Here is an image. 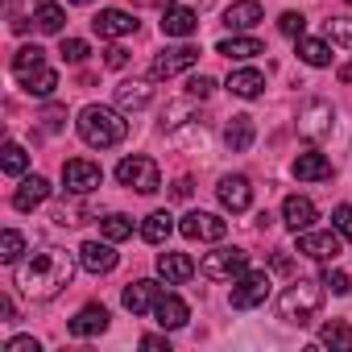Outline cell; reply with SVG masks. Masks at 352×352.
<instances>
[{"label":"cell","instance_id":"1","mask_svg":"<svg viewBox=\"0 0 352 352\" xmlns=\"http://www.w3.org/2000/svg\"><path fill=\"white\" fill-rule=\"evenodd\" d=\"M71 278H75V257L67 249H54V245H46V249H38L13 265L17 290L34 302H50L54 294H63L71 286Z\"/></svg>","mask_w":352,"mask_h":352},{"label":"cell","instance_id":"2","mask_svg":"<svg viewBox=\"0 0 352 352\" xmlns=\"http://www.w3.org/2000/svg\"><path fill=\"white\" fill-rule=\"evenodd\" d=\"M75 124H79V137L91 149H112V145H120L129 137V120L116 108H104V104H87Z\"/></svg>","mask_w":352,"mask_h":352},{"label":"cell","instance_id":"3","mask_svg":"<svg viewBox=\"0 0 352 352\" xmlns=\"http://www.w3.org/2000/svg\"><path fill=\"white\" fill-rule=\"evenodd\" d=\"M323 282H307V278H298L294 286H286L282 290V298H278V315L286 319V323H298V327H307L315 315H319V307H323Z\"/></svg>","mask_w":352,"mask_h":352},{"label":"cell","instance_id":"4","mask_svg":"<svg viewBox=\"0 0 352 352\" xmlns=\"http://www.w3.org/2000/svg\"><path fill=\"white\" fill-rule=\"evenodd\" d=\"M116 183L129 187V191H137V195H153V191L162 187V170H157L153 157L133 153V157H124V162L116 166Z\"/></svg>","mask_w":352,"mask_h":352},{"label":"cell","instance_id":"5","mask_svg":"<svg viewBox=\"0 0 352 352\" xmlns=\"http://www.w3.org/2000/svg\"><path fill=\"white\" fill-rule=\"evenodd\" d=\"M199 274L212 278V282H236L241 274H249V253H245V249H228V245H220V249L204 253Z\"/></svg>","mask_w":352,"mask_h":352},{"label":"cell","instance_id":"6","mask_svg":"<svg viewBox=\"0 0 352 352\" xmlns=\"http://www.w3.org/2000/svg\"><path fill=\"white\" fill-rule=\"evenodd\" d=\"M100 183H104V170L96 162H87V157L63 162V187L71 195H91V191H100Z\"/></svg>","mask_w":352,"mask_h":352},{"label":"cell","instance_id":"7","mask_svg":"<svg viewBox=\"0 0 352 352\" xmlns=\"http://www.w3.org/2000/svg\"><path fill=\"white\" fill-rule=\"evenodd\" d=\"M331 120H336V108H331L327 100H307V104L298 108V133H302L307 141L331 137Z\"/></svg>","mask_w":352,"mask_h":352},{"label":"cell","instance_id":"8","mask_svg":"<svg viewBox=\"0 0 352 352\" xmlns=\"http://www.w3.org/2000/svg\"><path fill=\"white\" fill-rule=\"evenodd\" d=\"M199 63V50L195 46H170V50H162L153 63H149V79L157 83V79H174V75H183V71H191Z\"/></svg>","mask_w":352,"mask_h":352},{"label":"cell","instance_id":"9","mask_svg":"<svg viewBox=\"0 0 352 352\" xmlns=\"http://www.w3.org/2000/svg\"><path fill=\"white\" fill-rule=\"evenodd\" d=\"M265 298H270V274H241L236 286H232V294H228L232 311H253Z\"/></svg>","mask_w":352,"mask_h":352},{"label":"cell","instance_id":"10","mask_svg":"<svg viewBox=\"0 0 352 352\" xmlns=\"http://www.w3.org/2000/svg\"><path fill=\"white\" fill-rule=\"evenodd\" d=\"M179 232L187 241H224L228 236V220H220L212 212H187L183 224H179Z\"/></svg>","mask_w":352,"mask_h":352},{"label":"cell","instance_id":"11","mask_svg":"<svg viewBox=\"0 0 352 352\" xmlns=\"http://www.w3.org/2000/svg\"><path fill=\"white\" fill-rule=\"evenodd\" d=\"M298 236V253L302 257H311V261H336L340 257V232H294Z\"/></svg>","mask_w":352,"mask_h":352},{"label":"cell","instance_id":"12","mask_svg":"<svg viewBox=\"0 0 352 352\" xmlns=\"http://www.w3.org/2000/svg\"><path fill=\"white\" fill-rule=\"evenodd\" d=\"M116 261H120V257H116V249H112L108 236H104V241H83V245H79V265H83L87 274H96V278H100V274H112Z\"/></svg>","mask_w":352,"mask_h":352},{"label":"cell","instance_id":"13","mask_svg":"<svg viewBox=\"0 0 352 352\" xmlns=\"http://www.w3.org/2000/svg\"><path fill=\"white\" fill-rule=\"evenodd\" d=\"M216 195H220V204H224L232 216H241V212H249V204H253V183L245 179V174H224L220 187H216Z\"/></svg>","mask_w":352,"mask_h":352},{"label":"cell","instance_id":"14","mask_svg":"<svg viewBox=\"0 0 352 352\" xmlns=\"http://www.w3.org/2000/svg\"><path fill=\"white\" fill-rule=\"evenodd\" d=\"M91 30H96L100 38H129V34H137V21H133V13H124V9H100V13L91 17Z\"/></svg>","mask_w":352,"mask_h":352},{"label":"cell","instance_id":"15","mask_svg":"<svg viewBox=\"0 0 352 352\" xmlns=\"http://www.w3.org/2000/svg\"><path fill=\"white\" fill-rule=\"evenodd\" d=\"M153 319H157V327H162V331H179V327H187L191 307H187L179 294H162V298H157V307H153Z\"/></svg>","mask_w":352,"mask_h":352},{"label":"cell","instance_id":"16","mask_svg":"<svg viewBox=\"0 0 352 352\" xmlns=\"http://www.w3.org/2000/svg\"><path fill=\"white\" fill-rule=\"evenodd\" d=\"M199 30V13L187 9V5H166L162 13V34L166 38H191Z\"/></svg>","mask_w":352,"mask_h":352},{"label":"cell","instance_id":"17","mask_svg":"<svg viewBox=\"0 0 352 352\" xmlns=\"http://www.w3.org/2000/svg\"><path fill=\"white\" fill-rule=\"evenodd\" d=\"M162 294H166V290H162L157 282L141 278V282H133V286L124 290V311H133V315H153V307H157Z\"/></svg>","mask_w":352,"mask_h":352},{"label":"cell","instance_id":"18","mask_svg":"<svg viewBox=\"0 0 352 352\" xmlns=\"http://www.w3.org/2000/svg\"><path fill=\"white\" fill-rule=\"evenodd\" d=\"M157 274L166 278V286H183V282H191L195 278V261L187 257V253H157Z\"/></svg>","mask_w":352,"mask_h":352},{"label":"cell","instance_id":"19","mask_svg":"<svg viewBox=\"0 0 352 352\" xmlns=\"http://www.w3.org/2000/svg\"><path fill=\"white\" fill-rule=\"evenodd\" d=\"M261 21H265V9L257 5V0H236V5L224 9V25H228L232 34H245V30H253V25H261Z\"/></svg>","mask_w":352,"mask_h":352},{"label":"cell","instance_id":"20","mask_svg":"<svg viewBox=\"0 0 352 352\" xmlns=\"http://www.w3.org/2000/svg\"><path fill=\"white\" fill-rule=\"evenodd\" d=\"M149 100H153L149 79H124V83H116V108L120 112H141Z\"/></svg>","mask_w":352,"mask_h":352},{"label":"cell","instance_id":"21","mask_svg":"<svg viewBox=\"0 0 352 352\" xmlns=\"http://www.w3.org/2000/svg\"><path fill=\"white\" fill-rule=\"evenodd\" d=\"M282 224H286L290 232H307V228L315 224V204H311L307 195H286V204H282Z\"/></svg>","mask_w":352,"mask_h":352},{"label":"cell","instance_id":"22","mask_svg":"<svg viewBox=\"0 0 352 352\" xmlns=\"http://www.w3.org/2000/svg\"><path fill=\"white\" fill-rule=\"evenodd\" d=\"M100 331H108V307H100V302H87L75 319H71V336H79V340H91V336H100Z\"/></svg>","mask_w":352,"mask_h":352},{"label":"cell","instance_id":"23","mask_svg":"<svg viewBox=\"0 0 352 352\" xmlns=\"http://www.w3.org/2000/svg\"><path fill=\"white\" fill-rule=\"evenodd\" d=\"M290 170H294V179H298V183H323V179H331V162H327L323 153H315V149L298 153Z\"/></svg>","mask_w":352,"mask_h":352},{"label":"cell","instance_id":"24","mask_svg":"<svg viewBox=\"0 0 352 352\" xmlns=\"http://www.w3.org/2000/svg\"><path fill=\"white\" fill-rule=\"evenodd\" d=\"M50 199V183L42 179V174H30V179H21V187L13 191V208L17 212H34L38 204Z\"/></svg>","mask_w":352,"mask_h":352},{"label":"cell","instance_id":"25","mask_svg":"<svg viewBox=\"0 0 352 352\" xmlns=\"http://www.w3.org/2000/svg\"><path fill=\"white\" fill-rule=\"evenodd\" d=\"M257 141V124H253V116H232L228 124H224V145L232 149V153H245L249 145Z\"/></svg>","mask_w":352,"mask_h":352},{"label":"cell","instance_id":"26","mask_svg":"<svg viewBox=\"0 0 352 352\" xmlns=\"http://www.w3.org/2000/svg\"><path fill=\"white\" fill-rule=\"evenodd\" d=\"M216 54H224V58H232V63H245V58L265 54V46H261L257 38H249V34H232V38H220Z\"/></svg>","mask_w":352,"mask_h":352},{"label":"cell","instance_id":"27","mask_svg":"<svg viewBox=\"0 0 352 352\" xmlns=\"http://www.w3.org/2000/svg\"><path fill=\"white\" fill-rule=\"evenodd\" d=\"M228 91L241 96V100H257V96L265 91V75H261L257 67H241V71L228 75Z\"/></svg>","mask_w":352,"mask_h":352},{"label":"cell","instance_id":"28","mask_svg":"<svg viewBox=\"0 0 352 352\" xmlns=\"http://www.w3.org/2000/svg\"><path fill=\"white\" fill-rule=\"evenodd\" d=\"M46 67V50L42 46H21L17 54H13V75H17V83H25L34 71H42Z\"/></svg>","mask_w":352,"mask_h":352},{"label":"cell","instance_id":"29","mask_svg":"<svg viewBox=\"0 0 352 352\" xmlns=\"http://www.w3.org/2000/svg\"><path fill=\"white\" fill-rule=\"evenodd\" d=\"M298 42V58L307 67H327L331 63V42L327 38H294Z\"/></svg>","mask_w":352,"mask_h":352},{"label":"cell","instance_id":"30","mask_svg":"<svg viewBox=\"0 0 352 352\" xmlns=\"http://www.w3.org/2000/svg\"><path fill=\"white\" fill-rule=\"evenodd\" d=\"M170 232H174V216H170V212H153V216H145V224H141V241H149V245H166Z\"/></svg>","mask_w":352,"mask_h":352},{"label":"cell","instance_id":"31","mask_svg":"<svg viewBox=\"0 0 352 352\" xmlns=\"http://www.w3.org/2000/svg\"><path fill=\"white\" fill-rule=\"evenodd\" d=\"M38 5L42 0H9V30L13 34H25L30 30V21H38Z\"/></svg>","mask_w":352,"mask_h":352},{"label":"cell","instance_id":"32","mask_svg":"<svg viewBox=\"0 0 352 352\" xmlns=\"http://www.w3.org/2000/svg\"><path fill=\"white\" fill-rule=\"evenodd\" d=\"M21 87H25L30 96H38V100H50V96L58 91V71H54V67H42V71H34Z\"/></svg>","mask_w":352,"mask_h":352},{"label":"cell","instance_id":"33","mask_svg":"<svg viewBox=\"0 0 352 352\" xmlns=\"http://www.w3.org/2000/svg\"><path fill=\"white\" fill-rule=\"evenodd\" d=\"M319 344H323V348L352 352V327H348V323H340V319H331V323H323V327H319Z\"/></svg>","mask_w":352,"mask_h":352},{"label":"cell","instance_id":"34","mask_svg":"<svg viewBox=\"0 0 352 352\" xmlns=\"http://www.w3.org/2000/svg\"><path fill=\"white\" fill-rule=\"evenodd\" d=\"M42 34H63V25H67V13H63V5H54V0H42L38 5V21H34Z\"/></svg>","mask_w":352,"mask_h":352},{"label":"cell","instance_id":"35","mask_svg":"<svg viewBox=\"0 0 352 352\" xmlns=\"http://www.w3.org/2000/svg\"><path fill=\"white\" fill-rule=\"evenodd\" d=\"M21 253H25V236H21L17 228H5V232H0V261H5V265H17Z\"/></svg>","mask_w":352,"mask_h":352},{"label":"cell","instance_id":"36","mask_svg":"<svg viewBox=\"0 0 352 352\" xmlns=\"http://www.w3.org/2000/svg\"><path fill=\"white\" fill-rule=\"evenodd\" d=\"M100 232H104L112 245H116V241H129V236H133V220H129L124 212H112V216L100 220Z\"/></svg>","mask_w":352,"mask_h":352},{"label":"cell","instance_id":"37","mask_svg":"<svg viewBox=\"0 0 352 352\" xmlns=\"http://www.w3.org/2000/svg\"><path fill=\"white\" fill-rule=\"evenodd\" d=\"M25 166H30V153H25V145L9 141V145H5V157H0V170H5V174H13V179H21V174H25Z\"/></svg>","mask_w":352,"mask_h":352},{"label":"cell","instance_id":"38","mask_svg":"<svg viewBox=\"0 0 352 352\" xmlns=\"http://www.w3.org/2000/svg\"><path fill=\"white\" fill-rule=\"evenodd\" d=\"M58 54H63V63H87V54H91V46H87L83 38H63V46H58Z\"/></svg>","mask_w":352,"mask_h":352},{"label":"cell","instance_id":"39","mask_svg":"<svg viewBox=\"0 0 352 352\" xmlns=\"http://www.w3.org/2000/svg\"><path fill=\"white\" fill-rule=\"evenodd\" d=\"M327 42L352 50V21H327Z\"/></svg>","mask_w":352,"mask_h":352},{"label":"cell","instance_id":"40","mask_svg":"<svg viewBox=\"0 0 352 352\" xmlns=\"http://www.w3.org/2000/svg\"><path fill=\"white\" fill-rule=\"evenodd\" d=\"M278 30H282L286 38H302V30H307V17L290 9V13H282V17H278Z\"/></svg>","mask_w":352,"mask_h":352},{"label":"cell","instance_id":"41","mask_svg":"<svg viewBox=\"0 0 352 352\" xmlns=\"http://www.w3.org/2000/svg\"><path fill=\"white\" fill-rule=\"evenodd\" d=\"M212 91H216V79H212V75H191V79H187V96H191V100H208Z\"/></svg>","mask_w":352,"mask_h":352},{"label":"cell","instance_id":"42","mask_svg":"<svg viewBox=\"0 0 352 352\" xmlns=\"http://www.w3.org/2000/svg\"><path fill=\"white\" fill-rule=\"evenodd\" d=\"M331 228H336L344 241H352V204H340V208L331 212Z\"/></svg>","mask_w":352,"mask_h":352},{"label":"cell","instance_id":"43","mask_svg":"<svg viewBox=\"0 0 352 352\" xmlns=\"http://www.w3.org/2000/svg\"><path fill=\"white\" fill-rule=\"evenodd\" d=\"M323 286H327L331 294H348V290H352V282H348L344 270H327V274H323Z\"/></svg>","mask_w":352,"mask_h":352},{"label":"cell","instance_id":"44","mask_svg":"<svg viewBox=\"0 0 352 352\" xmlns=\"http://www.w3.org/2000/svg\"><path fill=\"white\" fill-rule=\"evenodd\" d=\"M104 67H108V71L129 67V50H124V46H108V50H104Z\"/></svg>","mask_w":352,"mask_h":352},{"label":"cell","instance_id":"45","mask_svg":"<svg viewBox=\"0 0 352 352\" xmlns=\"http://www.w3.org/2000/svg\"><path fill=\"white\" fill-rule=\"evenodd\" d=\"M63 116H67V112H63L58 104H50V108L42 112V124H46V133H58V129H63Z\"/></svg>","mask_w":352,"mask_h":352},{"label":"cell","instance_id":"46","mask_svg":"<svg viewBox=\"0 0 352 352\" xmlns=\"http://www.w3.org/2000/svg\"><path fill=\"white\" fill-rule=\"evenodd\" d=\"M5 352H38V340H34V336H13V340L5 344Z\"/></svg>","mask_w":352,"mask_h":352},{"label":"cell","instance_id":"47","mask_svg":"<svg viewBox=\"0 0 352 352\" xmlns=\"http://www.w3.org/2000/svg\"><path fill=\"white\" fill-rule=\"evenodd\" d=\"M141 348H149V352H170V340H166V336H141Z\"/></svg>","mask_w":352,"mask_h":352},{"label":"cell","instance_id":"48","mask_svg":"<svg viewBox=\"0 0 352 352\" xmlns=\"http://www.w3.org/2000/svg\"><path fill=\"white\" fill-rule=\"evenodd\" d=\"M191 195V179H179V183H174V199H187Z\"/></svg>","mask_w":352,"mask_h":352},{"label":"cell","instance_id":"49","mask_svg":"<svg viewBox=\"0 0 352 352\" xmlns=\"http://www.w3.org/2000/svg\"><path fill=\"white\" fill-rule=\"evenodd\" d=\"M274 270H278V274H290V261H286L282 253H274Z\"/></svg>","mask_w":352,"mask_h":352},{"label":"cell","instance_id":"50","mask_svg":"<svg viewBox=\"0 0 352 352\" xmlns=\"http://www.w3.org/2000/svg\"><path fill=\"white\" fill-rule=\"evenodd\" d=\"M71 5H91V0H71Z\"/></svg>","mask_w":352,"mask_h":352},{"label":"cell","instance_id":"51","mask_svg":"<svg viewBox=\"0 0 352 352\" xmlns=\"http://www.w3.org/2000/svg\"><path fill=\"white\" fill-rule=\"evenodd\" d=\"M149 5H157V0H149Z\"/></svg>","mask_w":352,"mask_h":352},{"label":"cell","instance_id":"52","mask_svg":"<svg viewBox=\"0 0 352 352\" xmlns=\"http://www.w3.org/2000/svg\"><path fill=\"white\" fill-rule=\"evenodd\" d=\"M348 5H352V0H348Z\"/></svg>","mask_w":352,"mask_h":352}]
</instances>
